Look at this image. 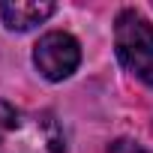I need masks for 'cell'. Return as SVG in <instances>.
<instances>
[{
    "mask_svg": "<svg viewBox=\"0 0 153 153\" xmlns=\"http://www.w3.org/2000/svg\"><path fill=\"white\" fill-rule=\"evenodd\" d=\"M0 153H66V141L48 111H21L0 99Z\"/></svg>",
    "mask_w": 153,
    "mask_h": 153,
    "instance_id": "6da1fadb",
    "label": "cell"
},
{
    "mask_svg": "<svg viewBox=\"0 0 153 153\" xmlns=\"http://www.w3.org/2000/svg\"><path fill=\"white\" fill-rule=\"evenodd\" d=\"M114 45L120 63L153 87V24L132 9L120 12L114 24Z\"/></svg>",
    "mask_w": 153,
    "mask_h": 153,
    "instance_id": "7a4b0ae2",
    "label": "cell"
},
{
    "mask_svg": "<svg viewBox=\"0 0 153 153\" xmlns=\"http://www.w3.org/2000/svg\"><path fill=\"white\" fill-rule=\"evenodd\" d=\"M33 63L36 69L45 75L48 81H63L78 69L81 63V45L72 33H63V30H51L45 33L36 48H33Z\"/></svg>",
    "mask_w": 153,
    "mask_h": 153,
    "instance_id": "3957f363",
    "label": "cell"
},
{
    "mask_svg": "<svg viewBox=\"0 0 153 153\" xmlns=\"http://www.w3.org/2000/svg\"><path fill=\"white\" fill-rule=\"evenodd\" d=\"M54 15V3H36V0H15L0 3V18L9 30H33L45 18Z\"/></svg>",
    "mask_w": 153,
    "mask_h": 153,
    "instance_id": "277c9868",
    "label": "cell"
},
{
    "mask_svg": "<svg viewBox=\"0 0 153 153\" xmlns=\"http://www.w3.org/2000/svg\"><path fill=\"white\" fill-rule=\"evenodd\" d=\"M108 153H150V150H144L138 141H132V138H117L111 147H108Z\"/></svg>",
    "mask_w": 153,
    "mask_h": 153,
    "instance_id": "5b68a950",
    "label": "cell"
}]
</instances>
